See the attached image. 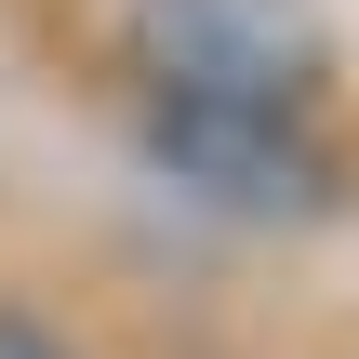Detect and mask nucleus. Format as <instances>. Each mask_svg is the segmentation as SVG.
I'll return each mask as SVG.
<instances>
[{"mask_svg": "<svg viewBox=\"0 0 359 359\" xmlns=\"http://www.w3.org/2000/svg\"><path fill=\"white\" fill-rule=\"evenodd\" d=\"M120 53L147 107H240V120H306V93L333 80L320 0H133Z\"/></svg>", "mask_w": 359, "mask_h": 359, "instance_id": "1", "label": "nucleus"}, {"mask_svg": "<svg viewBox=\"0 0 359 359\" xmlns=\"http://www.w3.org/2000/svg\"><path fill=\"white\" fill-rule=\"evenodd\" d=\"M147 160L226 213H320V147L306 120H240V107H147Z\"/></svg>", "mask_w": 359, "mask_h": 359, "instance_id": "2", "label": "nucleus"}, {"mask_svg": "<svg viewBox=\"0 0 359 359\" xmlns=\"http://www.w3.org/2000/svg\"><path fill=\"white\" fill-rule=\"evenodd\" d=\"M0 359H80V346H67L40 306H0Z\"/></svg>", "mask_w": 359, "mask_h": 359, "instance_id": "3", "label": "nucleus"}]
</instances>
